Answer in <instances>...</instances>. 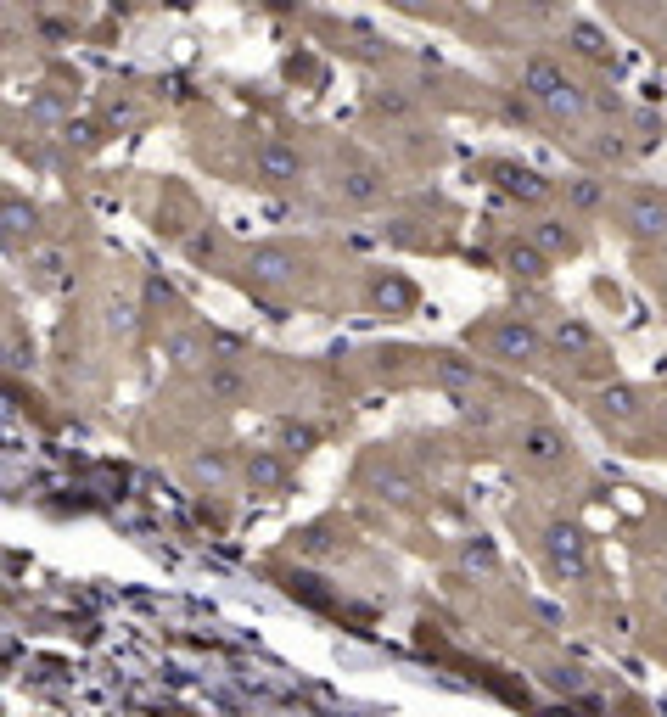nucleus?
Here are the masks:
<instances>
[{
    "instance_id": "5701e85b",
    "label": "nucleus",
    "mask_w": 667,
    "mask_h": 717,
    "mask_svg": "<svg viewBox=\"0 0 667 717\" xmlns=\"http://www.w3.org/2000/svg\"><path fill=\"white\" fill-rule=\"evenodd\" d=\"M191 471H197V477H225V460H213V454H208V460H197V465H191Z\"/></svg>"
},
{
    "instance_id": "f257e3e1",
    "label": "nucleus",
    "mask_w": 667,
    "mask_h": 717,
    "mask_svg": "<svg viewBox=\"0 0 667 717\" xmlns=\"http://www.w3.org/2000/svg\"><path fill=\"white\" fill-rule=\"evenodd\" d=\"M550 566H555V572H567V577L589 572V549H583L578 527H555V533H550Z\"/></svg>"
},
{
    "instance_id": "39448f33",
    "label": "nucleus",
    "mask_w": 667,
    "mask_h": 717,
    "mask_svg": "<svg viewBox=\"0 0 667 717\" xmlns=\"http://www.w3.org/2000/svg\"><path fill=\"white\" fill-rule=\"evenodd\" d=\"M522 454H527V460H539V465H550V460L567 454V437L555 432V426H527V432H522Z\"/></svg>"
},
{
    "instance_id": "dca6fc26",
    "label": "nucleus",
    "mask_w": 667,
    "mask_h": 717,
    "mask_svg": "<svg viewBox=\"0 0 667 717\" xmlns=\"http://www.w3.org/2000/svg\"><path fill=\"white\" fill-rule=\"evenodd\" d=\"M600 404H606L611 415H634V393H628V387H606V393H600Z\"/></svg>"
},
{
    "instance_id": "1a4fd4ad",
    "label": "nucleus",
    "mask_w": 667,
    "mask_h": 717,
    "mask_svg": "<svg viewBox=\"0 0 667 717\" xmlns=\"http://www.w3.org/2000/svg\"><path fill=\"white\" fill-rule=\"evenodd\" d=\"M628 219H634V230H645V236H651V230H662V202H651V197H634L628 202Z\"/></svg>"
},
{
    "instance_id": "4be33fe9",
    "label": "nucleus",
    "mask_w": 667,
    "mask_h": 717,
    "mask_svg": "<svg viewBox=\"0 0 667 717\" xmlns=\"http://www.w3.org/2000/svg\"><path fill=\"white\" fill-rule=\"evenodd\" d=\"M466 566H494V549L488 544H466Z\"/></svg>"
},
{
    "instance_id": "0eeeda50",
    "label": "nucleus",
    "mask_w": 667,
    "mask_h": 717,
    "mask_svg": "<svg viewBox=\"0 0 667 717\" xmlns=\"http://www.w3.org/2000/svg\"><path fill=\"white\" fill-rule=\"evenodd\" d=\"M499 185H505V191H516V197H527V202H539L544 191H550V185H544L539 174H527V169H511V163L499 169Z\"/></svg>"
},
{
    "instance_id": "6ab92c4d",
    "label": "nucleus",
    "mask_w": 667,
    "mask_h": 717,
    "mask_svg": "<svg viewBox=\"0 0 667 717\" xmlns=\"http://www.w3.org/2000/svg\"><path fill=\"white\" fill-rule=\"evenodd\" d=\"M281 443L298 454V449H309V443H314V432H309V426H281Z\"/></svg>"
},
{
    "instance_id": "a211bd4d",
    "label": "nucleus",
    "mask_w": 667,
    "mask_h": 717,
    "mask_svg": "<svg viewBox=\"0 0 667 717\" xmlns=\"http://www.w3.org/2000/svg\"><path fill=\"white\" fill-rule=\"evenodd\" d=\"M376 297L393 303V309H404V303H410V286H404V281H382V286H376Z\"/></svg>"
},
{
    "instance_id": "aec40b11",
    "label": "nucleus",
    "mask_w": 667,
    "mask_h": 717,
    "mask_svg": "<svg viewBox=\"0 0 667 717\" xmlns=\"http://www.w3.org/2000/svg\"><path fill=\"white\" fill-rule=\"evenodd\" d=\"M572 202H578V208H595V202H600V185H589V180L572 185Z\"/></svg>"
},
{
    "instance_id": "7ed1b4c3",
    "label": "nucleus",
    "mask_w": 667,
    "mask_h": 717,
    "mask_svg": "<svg viewBox=\"0 0 667 717\" xmlns=\"http://www.w3.org/2000/svg\"><path fill=\"white\" fill-rule=\"evenodd\" d=\"M258 180L264 185L298 180V152H292V146H264V152H258Z\"/></svg>"
},
{
    "instance_id": "ddd939ff",
    "label": "nucleus",
    "mask_w": 667,
    "mask_h": 717,
    "mask_svg": "<svg viewBox=\"0 0 667 717\" xmlns=\"http://www.w3.org/2000/svg\"><path fill=\"white\" fill-rule=\"evenodd\" d=\"M438 376L460 387V381H477V365H466V359H455V353H443V359H438Z\"/></svg>"
},
{
    "instance_id": "2eb2a0df",
    "label": "nucleus",
    "mask_w": 667,
    "mask_h": 717,
    "mask_svg": "<svg viewBox=\"0 0 667 717\" xmlns=\"http://www.w3.org/2000/svg\"><path fill=\"white\" fill-rule=\"evenodd\" d=\"M572 40H578L583 57H606V40H600V34L589 29V23H572Z\"/></svg>"
},
{
    "instance_id": "412c9836",
    "label": "nucleus",
    "mask_w": 667,
    "mask_h": 717,
    "mask_svg": "<svg viewBox=\"0 0 667 717\" xmlns=\"http://www.w3.org/2000/svg\"><path fill=\"white\" fill-rule=\"evenodd\" d=\"M550 684L555 689H583V673L578 667H561V673H550Z\"/></svg>"
},
{
    "instance_id": "9b49d317",
    "label": "nucleus",
    "mask_w": 667,
    "mask_h": 717,
    "mask_svg": "<svg viewBox=\"0 0 667 717\" xmlns=\"http://www.w3.org/2000/svg\"><path fill=\"white\" fill-rule=\"evenodd\" d=\"M208 393L213 398H242V376H236V370H208Z\"/></svg>"
},
{
    "instance_id": "6e6552de",
    "label": "nucleus",
    "mask_w": 667,
    "mask_h": 717,
    "mask_svg": "<svg viewBox=\"0 0 667 717\" xmlns=\"http://www.w3.org/2000/svg\"><path fill=\"white\" fill-rule=\"evenodd\" d=\"M342 197H348V202H376V197H382V180H376V169H354L348 180H342Z\"/></svg>"
},
{
    "instance_id": "f3484780",
    "label": "nucleus",
    "mask_w": 667,
    "mask_h": 717,
    "mask_svg": "<svg viewBox=\"0 0 667 717\" xmlns=\"http://www.w3.org/2000/svg\"><path fill=\"white\" fill-rule=\"evenodd\" d=\"M29 225H34V213L23 208V202H6V230H12V236H23Z\"/></svg>"
},
{
    "instance_id": "f8f14e48",
    "label": "nucleus",
    "mask_w": 667,
    "mask_h": 717,
    "mask_svg": "<svg viewBox=\"0 0 667 717\" xmlns=\"http://www.w3.org/2000/svg\"><path fill=\"white\" fill-rule=\"evenodd\" d=\"M247 477L270 488V482H281V477H286V471H281V460H275V454H258V460H247Z\"/></svg>"
},
{
    "instance_id": "4468645a",
    "label": "nucleus",
    "mask_w": 667,
    "mask_h": 717,
    "mask_svg": "<svg viewBox=\"0 0 667 717\" xmlns=\"http://www.w3.org/2000/svg\"><path fill=\"white\" fill-rule=\"evenodd\" d=\"M511 269H516V275H527V281H539V275H544V258L533 253V247H516V253H511Z\"/></svg>"
},
{
    "instance_id": "20e7f679",
    "label": "nucleus",
    "mask_w": 667,
    "mask_h": 717,
    "mask_svg": "<svg viewBox=\"0 0 667 717\" xmlns=\"http://www.w3.org/2000/svg\"><path fill=\"white\" fill-rule=\"evenodd\" d=\"M292 269H298V258L286 253V247H258V253L247 258V275H253V281H286Z\"/></svg>"
},
{
    "instance_id": "b1692460",
    "label": "nucleus",
    "mask_w": 667,
    "mask_h": 717,
    "mask_svg": "<svg viewBox=\"0 0 667 717\" xmlns=\"http://www.w3.org/2000/svg\"><path fill=\"white\" fill-rule=\"evenodd\" d=\"M561 342H572V348H589V331H583V325H561Z\"/></svg>"
},
{
    "instance_id": "423d86ee",
    "label": "nucleus",
    "mask_w": 667,
    "mask_h": 717,
    "mask_svg": "<svg viewBox=\"0 0 667 717\" xmlns=\"http://www.w3.org/2000/svg\"><path fill=\"white\" fill-rule=\"evenodd\" d=\"M522 85L533 90V96H539V101H555V96H561V90H567V79H561V68H555V62L533 57V62H527V68H522Z\"/></svg>"
},
{
    "instance_id": "9d476101",
    "label": "nucleus",
    "mask_w": 667,
    "mask_h": 717,
    "mask_svg": "<svg viewBox=\"0 0 667 717\" xmlns=\"http://www.w3.org/2000/svg\"><path fill=\"white\" fill-rule=\"evenodd\" d=\"M539 247H544V253H567V247H572V230L561 225V219H550V225H539Z\"/></svg>"
},
{
    "instance_id": "f03ea898",
    "label": "nucleus",
    "mask_w": 667,
    "mask_h": 717,
    "mask_svg": "<svg viewBox=\"0 0 667 717\" xmlns=\"http://www.w3.org/2000/svg\"><path fill=\"white\" fill-rule=\"evenodd\" d=\"M494 348L505 353V359H533V353H539V337H533V325L505 320V325H494Z\"/></svg>"
}]
</instances>
